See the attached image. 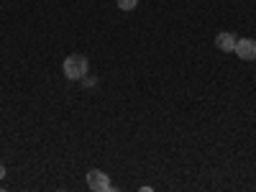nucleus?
<instances>
[{
    "label": "nucleus",
    "mask_w": 256,
    "mask_h": 192,
    "mask_svg": "<svg viewBox=\"0 0 256 192\" xmlns=\"http://www.w3.org/2000/svg\"><path fill=\"white\" fill-rule=\"evenodd\" d=\"M233 52H236L244 62H256V38H238Z\"/></svg>",
    "instance_id": "obj_3"
},
{
    "label": "nucleus",
    "mask_w": 256,
    "mask_h": 192,
    "mask_svg": "<svg viewBox=\"0 0 256 192\" xmlns=\"http://www.w3.org/2000/svg\"><path fill=\"white\" fill-rule=\"evenodd\" d=\"M236 41H238V38L233 36L230 31H223V34H218V36H216V46H218L220 52L230 54L233 49H236Z\"/></svg>",
    "instance_id": "obj_4"
},
{
    "label": "nucleus",
    "mask_w": 256,
    "mask_h": 192,
    "mask_svg": "<svg viewBox=\"0 0 256 192\" xmlns=\"http://www.w3.org/2000/svg\"><path fill=\"white\" fill-rule=\"evenodd\" d=\"M62 70H64V77L67 80H82L90 70V62H88L84 54H70L67 59H64Z\"/></svg>",
    "instance_id": "obj_1"
},
{
    "label": "nucleus",
    "mask_w": 256,
    "mask_h": 192,
    "mask_svg": "<svg viewBox=\"0 0 256 192\" xmlns=\"http://www.w3.org/2000/svg\"><path fill=\"white\" fill-rule=\"evenodd\" d=\"M3 177H6V166H3V164H0V180H3Z\"/></svg>",
    "instance_id": "obj_7"
},
{
    "label": "nucleus",
    "mask_w": 256,
    "mask_h": 192,
    "mask_svg": "<svg viewBox=\"0 0 256 192\" xmlns=\"http://www.w3.org/2000/svg\"><path fill=\"white\" fill-rule=\"evenodd\" d=\"M82 82H84V90H88V88H95V77H88V74H84Z\"/></svg>",
    "instance_id": "obj_6"
},
{
    "label": "nucleus",
    "mask_w": 256,
    "mask_h": 192,
    "mask_svg": "<svg viewBox=\"0 0 256 192\" xmlns=\"http://www.w3.org/2000/svg\"><path fill=\"white\" fill-rule=\"evenodd\" d=\"M138 6V0H118V8L120 10H134Z\"/></svg>",
    "instance_id": "obj_5"
},
{
    "label": "nucleus",
    "mask_w": 256,
    "mask_h": 192,
    "mask_svg": "<svg viewBox=\"0 0 256 192\" xmlns=\"http://www.w3.org/2000/svg\"><path fill=\"white\" fill-rule=\"evenodd\" d=\"M88 187H90L92 192H110V190H113L108 174L100 172V169H90V172H88Z\"/></svg>",
    "instance_id": "obj_2"
}]
</instances>
